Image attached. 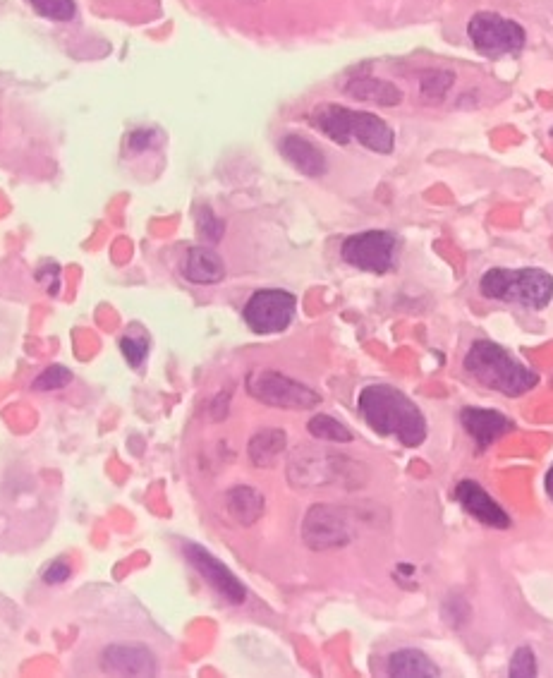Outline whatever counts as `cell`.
Returning <instances> with one entry per match:
<instances>
[{
	"mask_svg": "<svg viewBox=\"0 0 553 678\" xmlns=\"http://www.w3.org/2000/svg\"><path fill=\"white\" fill-rule=\"evenodd\" d=\"M360 413L369 427L381 437H393L407 449H415L427 439V420L403 391L388 384H372L362 389Z\"/></svg>",
	"mask_w": 553,
	"mask_h": 678,
	"instance_id": "obj_1",
	"label": "cell"
},
{
	"mask_svg": "<svg viewBox=\"0 0 553 678\" xmlns=\"http://www.w3.org/2000/svg\"><path fill=\"white\" fill-rule=\"evenodd\" d=\"M465 369L486 389L503 396H522L539 384V374L515 360L506 348L494 341H474L465 357Z\"/></svg>",
	"mask_w": 553,
	"mask_h": 678,
	"instance_id": "obj_2",
	"label": "cell"
},
{
	"mask_svg": "<svg viewBox=\"0 0 553 678\" xmlns=\"http://www.w3.org/2000/svg\"><path fill=\"white\" fill-rule=\"evenodd\" d=\"M309 120L316 130L324 132L336 144H350L355 139L376 154H391L393 151V130L374 113L350 111V108L336 104H321L314 108Z\"/></svg>",
	"mask_w": 553,
	"mask_h": 678,
	"instance_id": "obj_3",
	"label": "cell"
},
{
	"mask_svg": "<svg viewBox=\"0 0 553 678\" xmlns=\"http://www.w3.org/2000/svg\"><path fill=\"white\" fill-rule=\"evenodd\" d=\"M484 298L544 310L553 300V276L544 269H489L479 283Z\"/></svg>",
	"mask_w": 553,
	"mask_h": 678,
	"instance_id": "obj_4",
	"label": "cell"
},
{
	"mask_svg": "<svg viewBox=\"0 0 553 678\" xmlns=\"http://www.w3.org/2000/svg\"><path fill=\"white\" fill-rule=\"evenodd\" d=\"M249 396L271 408L283 410H309L321 403V396L307 384L285 377L276 369H252L245 381Z\"/></svg>",
	"mask_w": 553,
	"mask_h": 678,
	"instance_id": "obj_5",
	"label": "cell"
},
{
	"mask_svg": "<svg viewBox=\"0 0 553 678\" xmlns=\"http://www.w3.org/2000/svg\"><path fill=\"white\" fill-rule=\"evenodd\" d=\"M472 46L486 58H503L518 53L525 46V29L496 12H477L467 24Z\"/></svg>",
	"mask_w": 553,
	"mask_h": 678,
	"instance_id": "obj_6",
	"label": "cell"
},
{
	"mask_svg": "<svg viewBox=\"0 0 553 678\" xmlns=\"http://www.w3.org/2000/svg\"><path fill=\"white\" fill-rule=\"evenodd\" d=\"M355 465L350 458L326 451H300L290 458L288 480L293 487H331L352 482Z\"/></svg>",
	"mask_w": 553,
	"mask_h": 678,
	"instance_id": "obj_7",
	"label": "cell"
},
{
	"mask_svg": "<svg viewBox=\"0 0 553 678\" xmlns=\"http://www.w3.org/2000/svg\"><path fill=\"white\" fill-rule=\"evenodd\" d=\"M297 312V298L288 290L278 288H266L257 290L252 298L247 300L245 322L254 334L269 336V334H281L293 324Z\"/></svg>",
	"mask_w": 553,
	"mask_h": 678,
	"instance_id": "obj_8",
	"label": "cell"
},
{
	"mask_svg": "<svg viewBox=\"0 0 553 678\" xmlns=\"http://www.w3.org/2000/svg\"><path fill=\"white\" fill-rule=\"evenodd\" d=\"M395 252H398V240L388 230L350 235L340 247L345 262L369 274H388L395 264Z\"/></svg>",
	"mask_w": 553,
	"mask_h": 678,
	"instance_id": "obj_9",
	"label": "cell"
},
{
	"mask_svg": "<svg viewBox=\"0 0 553 678\" xmlns=\"http://www.w3.org/2000/svg\"><path fill=\"white\" fill-rule=\"evenodd\" d=\"M352 520L348 511L328 504H316L309 508L302 523V540L314 552H328V549L345 547L352 542Z\"/></svg>",
	"mask_w": 553,
	"mask_h": 678,
	"instance_id": "obj_10",
	"label": "cell"
},
{
	"mask_svg": "<svg viewBox=\"0 0 553 678\" xmlns=\"http://www.w3.org/2000/svg\"><path fill=\"white\" fill-rule=\"evenodd\" d=\"M182 552H185L187 561H190L194 571H197L202 578L209 583L214 590L221 595L226 602L230 604H242L247 599V587L240 583V578L230 571L226 564H221V561L216 559L214 554L206 552L204 547H199V544H185L182 547Z\"/></svg>",
	"mask_w": 553,
	"mask_h": 678,
	"instance_id": "obj_11",
	"label": "cell"
},
{
	"mask_svg": "<svg viewBox=\"0 0 553 678\" xmlns=\"http://www.w3.org/2000/svg\"><path fill=\"white\" fill-rule=\"evenodd\" d=\"M101 667L115 676H154L158 671L156 657L142 645H108Z\"/></svg>",
	"mask_w": 553,
	"mask_h": 678,
	"instance_id": "obj_12",
	"label": "cell"
},
{
	"mask_svg": "<svg viewBox=\"0 0 553 678\" xmlns=\"http://www.w3.org/2000/svg\"><path fill=\"white\" fill-rule=\"evenodd\" d=\"M455 496H458L460 506H463L472 518H477L479 523L486 525V528L496 530L510 528L508 513L491 499L482 484H477L474 480H463L458 484V489H455Z\"/></svg>",
	"mask_w": 553,
	"mask_h": 678,
	"instance_id": "obj_13",
	"label": "cell"
},
{
	"mask_svg": "<svg viewBox=\"0 0 553 678\" xmlns=\"http://www.w3.org/2000/svg\"><path fill=\"white\" fill-rule=\"evenodd\" d=\"M460 422H463L465 432L474 439L479 451H486L496 439H501L503 434L513 429V422L506 415L489 408H465L460 413Z\"/></svg>",
	"mask_w": 553,
	"mask_h": 678,
	"instance_id": "obj_14",
	"label": "cell"
},
{
	"mask_svg": "<svg viewBox=\"0 0 553 678\" xmlns=\"http://www.w3.org/2000/svg\"><path fill=\"white\" fill-rule=\"evenodd\" d=\"M281 154L307 178H321L328 168L324 151L300 135H285L281 139Z\"/></svg>",
	"mask_w": 553,
	"mask_h": 678,
	"instance_id": "obj_15",
	"label": "cell"
},
{
	"mask_svg": "<svg viewBox=\"0 0 553 678\" xmlns=\"http://www.w3.org/2000/svg\"><path fill=\"white\" fill-rule=\"evenodd\" d=\"M182 274H185L187 281L197 283V286H211V283L223 281L226 266H223V259L214 250H209V247H192L187 252Z\"/></svg>",
	"mask_w": 553,
	"mask_h": 678,
	"instance_id": "obj_16",
	"label": "cell"
},
{
	"mask_svg": "<svg viewBox=\"0 0 553 678\" xmlns=\"http://www.w3.org/2000/svg\"><path fill=\"white\" fill-rule=\"evenodd\" d=\"M388 674L395 678H439L441 669L436 667L431 659L424 655L422 650H412V647H405V650H395L391 657H388Z\"/></svg>",
	"mask_w": 553,
	"mask_h": 678,
	"instance_id": "obj_17",
	"label": "cell"
},
{
	"mask_svg": "<svg viewBox=\"0 0 553 678\" xmlns=\"http://www.w3.org/2000/svg\"><path fill=\"white\" fill-rule=\"evenodd\" d=\"M226 508L228 516L233 518L235 523L249 528V525H254L261 516H264V496H261L257 489L240 484V487H233L226 494Z\"/></svg>",
	"mask_w": 553,
	"mask_h": 678,
	"instance_id": "obj_18",
	"label": "cell"
},
{
	"mask_svg": "<svg viewBox=\"0 0 553 678\" xmlns=\"http://www.w3.org/2000/svg\"><path fill=\"white\" fill-rule=\"evenodd\" d=\"M352 99L367 101V104L376 106H398L403 101V92L386 80H376V77H357V80L348 82L345 87Z\"/></svg>",
	"mask_w": 553,
	"mask_h": 678,
	"instance_id": "obj_19",
	"label": "cell"
},
{
	"mask_svg": "<svg viewBox=\"0 0 553 678\" xmlns=\"http://www.w3.org/2000/svg\"><path fill=\"white\" fill-rule=\"evenodd\" d=\"M285 446H288V437H285L283 429H264L249 441V460L257 468H273L278 456H283Z\"/></svg>",
	"mask_w": 553,
	"mask_h": 678,
	"instance_id": "obj_20",
	"label": "cell"
},
{
	"mask_svg": "<svg viewBox=\"0 0 553 678\" xmlns=\"http://www.w3.org/2000/svg\"><path fill=\"white\" fill-rule=\"evenodd\" d=\"M307 429L314 439L321 441H333V444H350L352 441L350 429L331 415H314Z\"/></svg>",
	"mask_w": 553,
	"mask_h": 678,
	"instance_id": "obj_21",
	"label": "cell"
},
{
	"mask_svg": "<svg viewBox=\"0 0 553 678\" xmlns=\"http://www.w3.org/2000/svg\"><path fill=\"white\" fill-rule=\"evenodd\" d=\"M455 75L448 70H429L424 72L422 80H419V92L427 101H441L446 96L448 89L453 87Z\"/></svg>",
	"mask_w": 553,
	"mask_h": 678,
	"instance_id": "obj_22",
	"label": "cell"
},
{
	"mask_svg": "<svg viewBox=\"0 0 553 678\" xmlns=\"http://www.w3.org/2000/svg\"><path fill=\"white\" fill-rule=\"evenodd\" d=\"M29 3H32V8L39 12V15L56 22H68L77 12L75 0H29Z\"/></svg>",
	"mask_w": 553,
	"mask_h": 678,
	"instance_id": "obj_23",
	"label": "cell"
},
{
	"mask_svg": "<svg viewBox=\"0 0 553 678\" xmlns=\"http://www.w3.org/2000/svg\"><path fill=\"white\" fill-rule=\"evenodd\" d=\"M70 381H72V372L68 367L53 365V367H46L44 372L34 379L32 389L34 391H58V389H65Z\"/></svg>",
	"mask_w": 553,
	"mask_h": 678,
	"instance_id": "obj_24",
	"label": "cell"
},
{
	"mask_svg": "<svg viewBox=\"0 0 553 678\" xmlns=\"http://www.w3.org/2000/svg\"><path fill=\"white\" fill-rule=\"evenodd\" d=\"M537 657H534V652L530 647H518V650L513 652V659H510V667H508V674L513 678H532L537 676Z\"/></svg>",
	"mask_w": 553,
	"mask_h": 678,
	"instance_id": "obj_25",
	"label": "cell"
},
{
	"mask_svg": "<svg viewBox=\"0 0 553 678\" xmlns=\"http://www.w3.org/2000/svg\"><path fill=\"white\" fill-rule=\"evenodd\" d=\"M197 226H199V235H202L206 242H218L223 238V230H226L223 221L218 219V216H214V211H211L209 207L199 209Z\"/></svg>",
	"mask_w": 553,
	"mask_h": 678,
	"instance_id": "obj_26",
	"label": "cell"
},
{
	"mask_svg": "<svg viewBox=\"0 0 553 678\" xmlns=\"http://www.w3.org/2000/svg\"><path fill=\"white\" fill-rule=\"evenodd\" d=\"M120 350H123L127 365L130 367H139L144 360H147V353H149V343L147 338H135V336H125L123 341H120Z\"/></svg>",
	"mask_w": 553,
	"mask_h": 678,
	"instance_id": "obj_27",
	"label": "cell"
},
{
	"mask_svg": "<svg viewBox=\"0 0 553 678\" xmlns=\"http://www.w3.org/2000/svg\"><path fill=\"white\" fill-rule=\"evenodd\" d=\"M70 575H72V568H70L68 561L56 559L44 571V583L46 585H60V583H65V580H68Z\"/></svg>",
	"mask_w": 553,
	"mask_h": 678,
	"instance_id": "obj_28",
	"label": "cell"
},
{
	"mask_svg": "<svg viewBox=\"0 0 553 678\" xmlns=\"http://www.w3.org/2000/svg\"><path fill=\"white\" fill-rule=\"evenodd\" d=\"M154 139H156V132L154 130H135L130 135V149H135V151L149 149Z\"/></svg>",
	"mask_w": 553,
	"mask_h": 678,
	"instance_id": "obj_29",
	"label": "cell"
},
{
	"mask_svg": "<svg viewBox=\"0 0 553 678\" xmlns=\"http://www.w3.org/2000/svg\"><path fill=\"white\" fill-rule=\"evenodd\" d=\"M544 487H546V496H549V499H551V504H553V465H551V468H549V472H546Z\"/></svg>",
	"mask_w": 553,
	"mask_h": 678,
	"instance_id": "obj_30",
	"label": "cell"
},
{
	"mask_svg": "<svg viewBox=\"0 0 553 678\" xmlns=\"http://www.w3.org/2000/svg\"><path fill=\"white\" fill-rule=\"evenodd\" d=\"M247 3H261V0H247Z\"/></svg>",
	"mask_w": 553,
	"mask_h": 678,
	"instance_id": "obj_31",
	"label": "cell"
}]
</instances>
